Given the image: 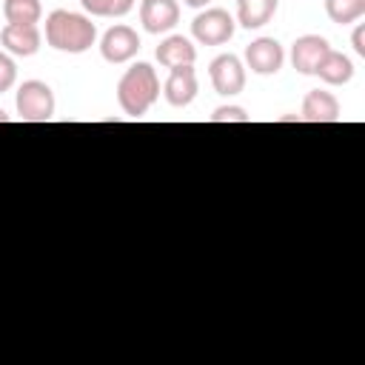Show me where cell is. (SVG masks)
I'll list each match as a JSON object with an SVG mask.
<instances>
[{"instance_id":"19","label":"cell","mask_w":365,"mask_h":365,"mask_svg":"<svg viewBox=\"0 0 365 365\" xmlns=\"http://www.w3.org/2000/svg\"><path fill=\"white\" fill-rule=\"evenodd\" d=\"M14 80H17V66H14V60H11L9 51H0V94L9 91V88L14 86Z\"/></svg>"},{"instance_id":"4","label":"cell","mask_w":365,"mask_h":365,"mask_svg":"<svg viewBox=\"0 0 365 365\" xmlns=\"http://www.w3.org/2000/svg\"><path fill=\"white\" fill-rule=\"evenodd\" d=\"M191 34L202 46H222L234 37V17L225 9H205L194 17Z\"/></svg>"},{"instance_id":"6","label":"cell","mask_w":365,"mask_h":365,"mask_svg":"<svg viewBox=\"0 0 365 365\" xmlns=\"http://www.w3.org/2000/svg\"><path fill=\"white\" fill-rule=\"evenodd\" d=\"M140 51V37H137V31L131 29V26H111L106 34H103V40H100V54H103V60H108V63H128L134 54Z\"/></svg>"},{"instance_id":"15","label":"cell","mask_w":365,"mask_h":365,"mask_svg":"<svg viewBox=\"0 0 365 365\" xmlns=\"http://www.w3.org/2000/svg\"><path fill=\"white\" fill-rule=\"evenodd\" d=\"M279 0H237V20L245 29H259L277 14Z\"/></svg>"},{"instance_id":"5","label":"cell","mask_w":365,"mask_h":365,"mask_svg":"<svg viewBox=\"0 0 365 365\" xmlns=\"http://www.w3.org/2000/svg\"><path fill=\"white\" fill-rule=\"evenodd\" d=\"M208 74H211V86L217 94H240L245 88V66L237 54H220L211 60L208 66Z\"/></svg>"},{"instance_id":"14","label":"cell","mask_w":365,"mask_h":365,"mask_svg":"<svg viewBox=\"0 0 365 365\" xmlns=\"http://www.w3.org/2000/svg\"><path fill=\"white\" fill-rule=\"evenodd\" d=\"M314 74H317L322 83H328V86H345V83H351V77H354V63H351L348 54L331 48V51L319 60V66H317Z\"/></svg>"},{"instance_id":"13","label":"cell","mask_w":365,"mask_h":365,"mask_svg":"<svg viewBox=\"0 0 365 365\" xmlns=\"http://www.w3.org/2000/svg\"><path fill=\"white\" fill-rule=\"evenodd\" d=\"M157 60H160V66H165V68L191 66V63L197 60V48L191 46L188 37L171 34V37H165V40L157 46Z\"/></svg>"},{"instance_id":"11","label":"cell","mask_w":365,"mask_h":365,"mask_svg":"<svg viewBox=\"0 0 365 365\" xmlns=\"http://www.w3.org/2000/svg\"><path fill=\"white\" fill-rule=\"evenodd\" d=\"M197 97V74L191 66H177L171 68L168 80H165V100L174 106V108H182L188 106L191 100Z\"/></svg>"},{"instance_id":"7","label":"cell","mask_w":365,"mask_h":365,"mask_svg":"<svg viewBox=\"0 0 365 365\" xmlns=\"http://www.w3.org/2000/svg\"><path fill=\"white\" fill-rule=\"evenodd\" d=\"M245 63H248V68H251L254 74L268 77V74H277V71L282 68L285 51H282V46H279L274 37H257V40L248 43V48H245Z\"/></svg>"},{"instance_id":"23","label":"cell","mask_w":365,"mask_h":365,"mask_svg":"<svg viewBox=\"0 0 365 365\" xmlns=\"http://www.w3.org/2000/svg\"><path fill=\"white\" fill-rule=\"evenodd\" d=\"M0 123H9V114H6L3 108H0Z\"/></svg>"},{"instance_id":"20","label":"cell","mask_w":365,"mask_h":365,"mask_svg":"<svg viewBox=\"0 0 365 365\" xmlns=\"http://www.w3.org/2000/svg\"><path fill=\"white\" fill-rule=\"evenodd\" d=\"M211 123H248V114L240 106H220L211 114Z\"/></svg>"},{"instance_id":"12","label":"cell","mask_w":365,"mask_h":365,"mask_svg":"<svg viewBox=\"0 0 365 365\" xmlns=\"http://www.w3.org/2000/svg\"><path fill=\"white\" fill-rule=\"evenodd\" d=\"M299 120L305 123H336L339 120V100L331 91H308L302 100V114Z\"/></svg>"},{"instance_id":"3","label":"cell","mask_w":365,"mask_h":365,"mask_svg":"<svg viewBox=\"0 0 365 365\" xmlns=\"http://www.w3.org/2000/svg\"><path fill=\"white\" fill-rule=\"evenodd\" d=\"M17 114L23 123H48L54 117V91L43 80H26L17 88Z\"/></svg>"},{"instance_id":"17","label":"cell","mask_w":365,"mask_h":365,"mask_svg":"<svg viewBox=\"0 0 365 365\" xmlns=\"http://www.w3.org/2000/svg\"><path fill=\"white\" fill-rule=\"evenodd\" d=\"M325 11L334 23L348 26L365 14V0H325Z\"/></svg>"},{"instance_id":"21","label":"cell","mask_w":365,"mask_h":365,"mask_svg":"<svg viewBox=\"0 0 365 365\" xmlns=\"http://www.w3.org/2000/svg\"><path fill=\"white\" fill-rule=\"evenodd\" d=\"M354 51H356L359 57H365V43H362V26H356V29H354Z\"/></svg>"},{"instance_id":"1","label":"cell","mask_w":365,"mask_h":365,"mask_svg":"<svg viewBox=\"0 0 365 365\" xmlns=\"http://www.w3.org/2000/svg\"><path fill=\"white\" fill-rule=\"evenodd\" d=\"M94 40H97V26L86 14L54 9L46 17V43L57 51L83 54L94 46Z\"/></svg>"},{"instance_id":"9","label":"cell","mask_w":365,"mask_h":365,"mask_svg":"<svg viewBox=\"0 0 365 365\" xmlns=\"http://www.w3.org/2000/svg\"><path fill=\"white\" fill-rule=\"evenodd\" d=\"M328 51H331V46H328V40L322 34H302L291 46V63H294V68L299 74H314L319 60Z\"/></svg>"},{"instance_id":"18","label":"cell","mask_w":365,"mask_h":365,"mask_svg":"<svg viewBox=\"0 0 365 365\" xmlns=\"http://www.w3.org/2000/svg\"><path fill=\"white\" fill-rule=\"evenodd\" d=\"M80 6L94 17H123L134 9V0H80Z\"/></svg>"},{"instance_id":"10","label":"cell","mask_w":365,"mask_h":365,"mask_svg":"<svg viewBox=\"0 0 365 365\" xmlns=\"http://www.w3.org/2000/svg\"><path fill=\"white\" fill-rule=\"evenodd\" d=\"M0 43L9 54L14 57H31L37 54L40 48V29L37 26H17V23H9L3 31H0Z\"/></svg>"},{"instance_id":"22","label":"cell","mask_w":365,"mask_h":365,"mask_svg":"<svg viewBox=\"0 0 365 365\" xmlns=\"http://www.w3.org/2000/svg\"><path fill=\"white\" fill-rule=\"evenodd\" d=\"M185 6H191V9H202V6H208L211 0H182Z\"/></svg>"},{"instance_id":"8","label":"cell","mask_w":365,"mask_h":365,"mask_svg":"<svg viewBox=\"0 0 365 365\" xmlns=\"http://www.w3.org/2000/svg\"><path fill=\"white\" fill-rule=\"evenodd\" d=\"M180 20V6L177 0H143L140 3V23L148 34H163L171 31Z\"/></svg>"},{"instance_id":"16","label":"cell","mask_w":365,"mask_h":365,"mask_svg":"<svg viewBox=\"0 0 365 365\" xmlns=\"http://www.w3.org/2000/svg\"><path fill=\"white\" fill-rule=\"evenodd\" d=\"M3 14H6L9 23L37 26V20L43 14V6H40V0H6L3 3Z\"/></svg>"},{"instance_id":"2","label":"cell","mask_w":365,"mask_h":365,"mask_svg":"<svg viewBox=\"0 0 365 365\" xmlns=\"http://www.w3.org/2000/svg\"><path fill=\"white\" fill-rule=\"evenodd\" d=\"M157 94H160V80L148 63H134L117 83V100L128 117H143L154 106Z\"/></svg>"}]
</instances>
